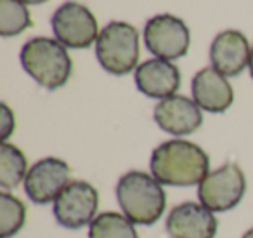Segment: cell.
<instances>
[{
    "label": "cell",
    "mask_w": 253,
    "mask_h": 238,
    "mask_svg": "<svg viewBox=\"0 0 253 238\" xmlns=\"http://www.w3.org/2000/svg\"><path fill=\"white\" fill-rule=\"evenodd\" d=\"M149 167L162 184L187 188L200 184L210 174V158L191 141L170 139L153 150Z\"/></svg>",
    "instance_id": "obj_1"
},
{
    "label": "cell",
    "mask_w": 253,
    "mask_h": 238,
    "mask_svg": "<svg viewBox=\"0 0 253 238\" xmlns=\"http://www.w3.org/2000/svg\"><path fill=\"white\" fill-rule=\"evenodd\" d=\"M116 198L123 216L139 226L155 224L167 209V193L162 182L142 171H130L120 178Z\"/></svg>",
    "instance_id": "obj_2"
},
{
    "label": "cell",
    "mask_w": 253,
    "mask_h": 238,
    "mask_svg": "<svg viewBox=\"0 0 253 238\" xmlns=\"http://www.w3.org/2000/svg\"><path fill=\"white\" fill-rule=\"evenodd\" d=\"M19 60L23 70L47 91H56L66 85L73 73V61L66 47L49 37L30 39L23 46Z\"/></svg>",
    "instance_id": "obj_3"
},
{
    "label": "cell",
    "mask_w": 253,
    "mask_h": 238,
    "mask_svg": "<svg viewBox=\"0 0 253 238\" xmlns=\"http://www.w3.org/2000/svg\"><path fill=\"white\" fill-rule=\"evenodd\" d=\"M141 42L135 26L125 21H111L99 33L95 58L108 73L122 77L137 70Z\"/></svg>",
    "instance_id": "obj_4"
},
{
    "label": "cell",
    "mask_w": 253,
    "mask_h": 238,
    "mask_svg": "<svg viewBox=\"0 0 253 238\" xmlns=\"http://www.w3.org/2000/svg\"><path fill=\"white\" fill-rule=\"evenodd\" d=\"M246 191V178L238 164L227 162L198 184V198L211 212H227L243 200Z\"/></svg>",
    "instance_id": "obj_5"
},
{
    "label": "cell",
    "mask_w": 253,
    "mask_h": 238,
    "mask_svg": "<svg viewBox=\"0 0 253 238\" xmlns=\"http://www.w3.org/2000/svg\"><path fill=\"white\" fill-rule=\"evenodd\" d=\"M56 40L70 49H88L99 39V25L95 16L78 2H64L56 9L50 19Z\"/></svg>",
    "instance_id": "obj_6"
},
{
    "label": "cell",
    "mask_w": 253,
    "mask_h": 238,
    "mask_svg": "<svg viewBox=\"0 0 253 238\" xmlns=\"http://www.w3.org/2000/svg\"><path fill=\"white\" fill-rule=\"evenodd\" d=\"M144 44L149 53L160 60H180L189 51L191 33L180 18L172 14H158L146 23Z\"/></svg>",
    "instance_id": "obj_7"
},
{
    "label": "cell",
    "mask_w": 253,
    "mask_h": 238,
    "mask_svg": "<svg viewBox=\"0 0 253 238\" xmlns=\"http://www.w3.org/2000/svg\"><path fill=\"white\" fill-rule=\"evenodd\" d=\"M99 193L87 181H71L54 200V217L59 226L80 230L97 217Z\"/></svg>",
    "instance_id": "obj_8"
},
{
    "label": "cell",
    "mask_w": 253,
    "mask_h": 238,
    "mask_svg": "<svg viewBox=\"0 0 253 238\" xmlns=\"http://www.w3.org/2000/svg\"><path fill=\"white\" fill-rule=\"evenodd\" d=\"M71 169L57 157H45L30 167L25 179V193L33 203H54L59 193L70 184Z\"/></svg>",
    "instance_id": "obj_9"
},
{
    "label": "cell",
    "mask_w": 253,
    "mask_h": 238,
    "mask_svg": "<svg viewBox=\"0 0 253 238\" xmlns=\"http://www.w3.org/2000/svg\"><path fill=\"white\" fill-rule=\"evenodd\" d=\"M165 230L170 238H215L218 221L203 203L184 202L169 212Z\"/></svg>",
    "instance_id": "obj_10"
},
{
    "label": "cell",
    "mask_w": 253,
    "mask_h": 238,
    "mask_svg": "<svg viewBox=\"0 0 253 238\" xmlns=\"http://www.w3.org/2000/svg\"><path fill=\"white\" fill-rule=\"evenodd\" d=\"M153 119L158 127L172 136H187L196 132L203 123L201 108L186 96H170L155 106Z\"/></svg>",
    "instance_id": "obj_11"
},
{
    "label": "cell",
    "mask_w": 253,
    "mask_h": 238,
    "mask_svg": "<svg viewBox=\"0 0 253 238\" xmlns=\"http://www.w3.org/2000/svg\"><path fill=\"white\" fill-rule=\"evenodd\" d=\"M252 49L246 37L238 30H224L210 46L211 68L224 77H238L250 64Z\"/></svg>",
    "instance_id": "obj_12"
},
{
    "label": "cell",
    "mask_w": 253,
    "mask_h": 238,
    "mask_svg": "<svg viewBox=\"0 0 253 238\" xmlns=\"http://www.w3.org/2000/svg\"><path fill=\"white\" fill-rule=\"evenodd\" d=\"M134 80L142 94L162 101L170 96H175L182 78L180 70L172 61L155 58L139 64L134 73Z\"/></svg>",
    "instance_id": "obj_13"
},
{
    "label": "cell",
    "mask_w": 253,
    "mask_h": 238,
    "mask_svg": "<svg viewBox=\"0 0 253 238\" xmlns=\"http://www.w3.org/2000/svg\"><path fill=\"white\" fill-rule=\"evenodd\" d=\"M193 99L201 110L208 113H224L234 101V91L227 77L218 73L215 68H203L191 82Z\"/></svg>",
    "instance_id": "obj_14"
},
{
    "label": "cell",
    "mask_w": 253,
    "mask_h": 238,
    "mask_svg": "<svg viewBox=\"0 0 253 238\" xmlns=\"http://www.w3.org/2000/svg\"><path fill=\"white\" fill-rule=\"evenodd\" d=\"M28 171L26 157L18 146L11 143L0 144V186L4 191L25 182Z\"/></svg>",
    "instance_id": "obj_15"
},
{
    "label": "cell",
    "mask_w": 253,
    "mask_h": 238,
    "mask_svg": "<svg viewBox=\"0 0 253 238\" xmlns=\"http://www.w3.org/2000/svg\"><path fill=\"white\" fill-rule=\"evenodd\" d=\"M88 238H139L135 226L120 212L97 214L88 226Z\"/></svg>",
    "instance_id": "obj_16"
},
{
    "label": "cell",
    "mask_w": 253,
    "mask_h": 238,
    "mask_svg": "<svg viewBox=\"0 0 253 238\" xmlns=\"http://www.w3.org/2000/svg\"><path fill=\"white\" fill-rule=\"evenodd\" d=\"M33 25L32 14L19 0H0V35L18 37Z\"/></svg>",
    "instance_id": "obj_17"
},
{
    "label": "cell",
    "mask_w": 253,
    "mask_h": 238,
    "mask_svg": "<svg viewBox=\"0 0 253 238\" xmlns=\"http://www.w3.org/2000/svg\"><path fill=\"white\" fill-rule=\"evenodd\" d=\"M26 223V207L18 196L0 193V238H11L23 230Z\"/></svg>",
    "instance_id": "obj_18"
},
{
    "label": "cell",
    "mask_w": 253,
    "mask_h": 238,
    "mask_svg": "<svg viewBox=\"0 0 253 238\" xmlns=\"http://www.w3.org/2000/svg\"><path fill=\"white\" fill-rule=\"evenodd\" d=\"M0 110H2V113H0V137H2V143H7L9 136L16 129L14 113L11 112V108L5 103L0 105Z\"/></svg>",
    "instance_id": "obj_19"
},
{
    "label": "cell",
    "mask_w": 253,
    "mask_h": 238,
    "mask_svg": "<svg viewBox=\"0 0 253 238\" xmlns=\"http://www.w3.org/2000/svg\"><path fill=\"white\" fill-rule=\"evenodd\" d=\"M23 4H28V5H39V4H45L49 0H19Z\"/></svg>",
    "instance_id": "obj_20"
},
{
    "label": "cell",
    "mask_w": 253,
    "mask_h": 238,
    "mask_svg": "<svg viewBox=\"0 0 253 238\" xmlns=\"http://www.w3.org/2000/svg\"><path fill=\"white\" fill-rule=\"evenodd\" d=\"M250 75H252V78H253V47H252V56H250Z\"/></svg>",
    "instance_id": "obj_21"
},
{
    "label": "cell",
    "mask_w": 253,
    "mask_h": 238,
    "mask_svg": "<svg viewBox=\"0 0 253 238\" xmlns=\"http://www.w3.org/2000/svg\"><path fill=\"white\" fill-rule=\"evenodd\" d=\"M241 238H253V228H250V230L248 231H246V233L245 235H243V237Z\"/></svg>",
    "instance_id": "obj_22"
}]
</instances>
